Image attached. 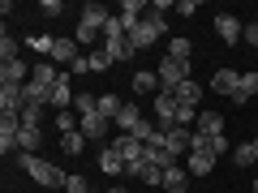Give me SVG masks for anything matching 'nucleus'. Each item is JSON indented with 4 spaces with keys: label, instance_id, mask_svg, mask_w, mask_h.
I'll return each instance as SVG.
<instances>
[{
    "label": "nucleus",
    "instance_id": "nucleus-16",
    "mask_svg": "<svg viewBox=\"0 0 258 193\" xmlns=\"http://www.w3.org/2000/svg\"><path fill=\"white\" fill-rule=\"evenodd\" d=\"M108 18H112V13L103 9L99 0H91V5H82V18H78V22H82V26H95V30H103V26H108Z\"/></svg>",
    "mask_w": 258,
    "mask_h": 193
},
{
    "label": "nucleus",
    "instance_id": "nucleus-37",
    "mask_svg": "<svg viewBox=\"0 0 258 193\" xmlns=\"http://www.w3.org/2000/svg\"><path fill=\"white\" fill-rule=\"evenodd\" d=\"M176 13H181V18H194V13H198V0H176Z\"/></svg>",
    "mask_w": 258,
    "mask_h": 193
},
{
    "label": "nucleus",
    "instance_id": "nucleus-34",
    "mask_svg": "<svg viewBox=\"0 0 258 193\" xmlns=\"http://www.w3.org/2000/svg\"><path fill=\"white\" fill-rule=\"evenodd\" d=\"M64 193H91V184H86V176H69V180H64Z\"/></svg>",
    "mask_w": 258,
    "mask_h": 193
},
{
    "label": "nucleus",
    "instance_id": "nucleus-1",
    "mask_svg": "<svg viewBox=\"0 0 258 193\" xmlns=\"http://www.w3.org/2000/svg\"><path fill=\"white\" fill-rule=\"evenodd\" d=\"M18 163L26 167V176L35 184H43V189H64V180H69L56 163H47V159H39V155H18Z\"/></svg>",
    "mask_w": 258,
    "mask_h": 193
},
{
    "label": "nucleus",
    "instance_id": "nucleus-25",
    "mask_svg": "<svg viewBox=\"0 0 258 193\" xmlns=\"http://www.w3.org/2000/svg\"><path fill=\"white\" fill-rule=\"evenodd\" d=\"M60 150H64V155H82V150H86L82 129H74V133H60Z\"/></svg>",
    "mask_w": 258,
    "mask_h": 193
},
{
    "label": "nucleus",
    "instance_id": "nucleus-3",
    "mask_svg": "<svg viewBox=\"0 0 258 193\" xmlns=\"http://www.w3.org/2000/svg\"><path fill=\"white\" fill-rule=\"evenodd\" d=\"M155 73H159V82H164V90H176V86L189 82V60H172V56H164Z\"/></svg>",
    "mask_w": 258,
    "mask_h": 193
},
{
    "label": "nucleus",
    "instance_id": "nucleus-42",
    "mask_svg": "<svg viewBox=\"0 0 258 193\" xmlns=\"http://www.w3.org/2000/svg\"><path fill=\"white\" fill-rule=\"evenodd\" d=\"M254 176H258V172H254Z\"/></svg>",
    "mask_w": 258,
    "mask_h": 193
},
{
    "label": "nucleus",
    "instance_id": "nucleus-40",
    "mask_svg": "<svg viewBox=\"0 0 258 193\" xmlns=\"http://www.w3.org/2000/svg\"><path fill=\"white\" fill-rule=\"evenodd\" d=\"M108 193H129V189H116V184H112V189H108Z\"/></svg>",
    "mask_w": 258,
    "mask_h": 193
},
{
    "label": "nucleus",
    "instance_id": "nucleus-7",
    "mask_svg": "<svg viewBox=\"0 0 258 193\" xmlns=\"http://www.w3.org/2000/svg\"><path fill=\"white\" fill-rule=\"evenodd\" d=\"M241 30H245V22H237L232 13H215V35H220L228 47L241 43Z\"/></svg>",
    "mask_w": 258,
    "mask_h": 193
},
{
    "label": "nucleus",
    "instance_id": "nucleus-10",
    "mask_svg": "<svg viewBox=\"0 0 258 193\" xmlns=\"http://www.w3.org/2000/svg\"><path fill=\"white\" fill-rule=\"evenodd\" d=\"M108 125L112 120H103V116H78V129H82L86 142H103L108 138Z\"/></svg>",
    "mask_w": 258,
    "mask_h": 193
},
{
    "label": "nucleus",
    "instance_id": "nucleus-4",
    "mask_svg": "<svg viewBox=\"0 0 258 193\" xmlns=\"http://www.w3.org/2000/svg\"><path fill=\"white\" fill-rule=\"evenodd\" d=\"M112 150L125 159V167L138 163V159H147V142H138L134 133H116V138H112Z\"/></svg>",
    "mask_w": 258,
    "mask_h": 193
},
{
    "label": "nucleus",
    "instance_id": "nucleus-18",
    "mask_svg": "<svg viewBox=\"0 0 258 193\" xmlns=\"http://www.w3.org/2000/svg\"><path fill=\"white\" fill-rule=\"evenodd\" d=\"M78 60V39H56V47H52V64H69Z\"/></svg>",
    "mask_w": 258,
    "mask_h": 193
},
{
    "label": "nucleus",
    "instance_id": "nucleus-31",
    "mask_svg": "<svg viewBox=\"0 0 258 193\" xmlns=\"http://www.w3.org/2000/svg\"><path fill=\"white\" fill-rule=\"evenodd\" d=\"M116 39H125V26H120V18L112 13V18H108V26H103V47H108V43H116Z\"/></svg>",
    "mask_w": 258,
    "mask_h": 193
},
{
    "label": "nucleus",
    "instance_id": "nucleus-30",
    "mask_svg": "<svg viewBox=\"0 0 258 193\" xmlns=\"http://www.w3.org/2000/svg\"><path fill=\"white\" fill-rule=\"evenodd\" d=\"M86 60H91V73H103V69H112V56H108V47H95V52L86 56Z\"/></svg>",
    "mask_w": 258,
    "mask_h": 193
},
{
    "label": "nucleus",
    "instance_id": "nucleus-35",
    "mask_svg": "<svg viewBox=\"0 0 258 193\" xmlns=\"http://www.w3.org/2000/svg\"><path fill=\"white\" fill-rule=\"evenodd\" d=\"M241 43L258 47V22H245V30H241Z\"/></svg>",
    "mask_w": 258,
    "mask_h": 193
},
{
    "label": "nucleus",
    "instance_id": "nucleus-27",
    "mask_svg": "<svg viewBox=\"0 0 258 193\" xmlns=\"http://www.w3.org/2000/svg\"><path fill=\"white\" fill-rule=\"evenodd\" d=\"M120 108H125V103H120L116 94H99V116H103V120H116Z\"/></svg>",
    "mask_w": 258,
    "mask_h": 193
},
{
    "label": "nucleus",
    "instance_id": "nucleus-17",
    "mask_svg": "<svg viewBox=\"0 0 258 193\" xmlns=\"http://www.w3.org/2000/svg\"><path fill=\"white\" fill-rule=\"evenodd\" d=\"M164 138H168V150H172L176 159L189 155V146H194V133H189V129H168Z\"/></svg>",
    "mask_w": 258,
    "mask_h": 193
},
{
    "label": "nucleus",
    "instance_id": "nucleus-2",
    "mask_svg": "<svg viewBox=\"0 0 258 193\" xmlns=\"http://www.w3.org/2000/svg\"><path fill=\"white\" fill-rule=\"evenodd\" d=\"M164 30H168V22H164V13H155V9H147V18H142V26L138 30H129V43H134V52H142V47H151L155 39H164Z\"/></svg>",
    "mask_w": 258,
    "mask_h": 193
},
{
    "label": "nucleus",
    "instance_id": "nucleus-38",
    "mask_svg": "<svg viewBox=\"0 0 258 193\" xmlns=\"http://www.w3.org/2000/svg\"><path fill=\"white\" fill-rule=\"evenodd\" d=\"M69 73H74V77H78V73H91V60H86V56H78V60L69 64Z\"/></svg>",
    "mask_w": 258,
    "mask_h": 193
},
{
    "label": "nucleus",
    "instance_id": "nucleus-14",
    "mask_svg": "<svg viewBox=\"0 0 258 193\" xmlns=\"http://www.w3.org/2000/svg\"><path fill=\"white\" fill-rule=\"evenodd\" d=\"M164 189H168V193H189V167L172 163V167L164 172Z\"/></svg>",
    "mask_w": 258,
    "mask_h": 193
},
{
    "label": "nucleus",
    "instance_id": "nucleus-13",
    "mask_svg": "<svg viewBox=\"0 0 258 193\" xmlns=\"http://www.w3.org/2000/svg\"><path fill=\"white\" fill-rule=\"evenodd\" d=\"M172 94H176V103H181V108H198V103H203V94H207V86L189 77V82H185V86H176Z\"/></svg>",
    "mask_w": 258,
    "mask_h": 193
},
{
    "label": "nucleus",
    "instance_id": "nucleus-6",
    "mask_svg": "<svg viewBox=\"0 0 258 193\" xmlns=\"http://www.w3.org/2000/svg\"><path fill=\"white\" fill-rule=\"evenodd\" d=\"M69 103H74V73H60V82H56L52 94H47V108L69 112Z\"/></svg>",
    "mask_w": 258,
    "mask_h": 193
},
{
    "label": "nucleus",
    "instance_id": "nucleus-28",
    "mask_svg": "<svg viewBox=\"0 0 258 193\" xmlns=\"http://www.w3.org/2000/svg\"><path fill=\"white\" fill-rule=\"evenodd\" d=\"M189 52H194V43H189V39H181V35H176V39H168V56H172V60H189Z\"/></svg>",
    "mask_w": 258,
    "mask_h": 193
},
{
    "label": "nucleus",
    "instance_id": "nucleus-15",
    "mask_svg": "<svg viewBox=\"0 0 258 193\" xmlns=\"http://www.w3.org/2000/svg\"><path fill=\"white\" fill-rule=\"evenodd\" d=\"M185 167H189V176H211V167H215V155H211V150H189Z\"/></svg>",
    "mask_w": 258,
    "mask_h": 193
},
{
    "label": "nucleus",
    "instance_id": "nucleus-9",
    "mask_svg": "<svg viewBox=\"0 0 258 193\" xmlns=\"http://www.w3.org/2000/svg\"><path fill=\"white\" fill-rule=\"evenodd\" d=\"M43 146V125H22L18 133V155H35Z\"/></svg>",
    "mask_w": 258,
    "mask_h": 193
},
{
    "label": "nucleus",
    "instance_id": "nucleus-24",
    "mask_svg": "<svg viewBox=\"0 0 258 193\" xmlns=\"http://www.w3.org/2000/svg\"><path fill=\"white\" fill-rule=\"evenodd\" d=\"M99 167H103V172H108V176H125V159H120L116 155V150H103V155H99Z\"/></svg>",
    "mask_w": 258,
    "mask_h": 193
},
{
    "label": "nucleus",
    "instance_id": "nucleus-39",
    "mask_svg": "<svg viewBox=\"0 0 258 193\" xmlns=\"http://www.w3.org/2000/svg\"><path fill=\"white\" fill-rule=\"evenodd\" d=\"M224 150H232V146H228V138H211V155H215V159H220V155H224Z\"/></svg>",
    "mask_w": 258,
    "mask_h": 193
},
{
    "label": "nucleus",
    "instance_id": "nucleus-22",
    "mask_svg": "<svg viewBox=\"0 0 258 193\" xmlns=\"http://www.w3.org/2000/svg\"><path fill=\"white\" fill-rule=\"evenodd\" d=\"M9 60H22V43L9 35V26H5V35H0V64H9Z\"/></svg>",
    "mask_w": 258,
    "mask_h": 193
},
{
    "label": "nucleus",
    "instance_id": "nucleus-43",
    "mask_svg": "<svg viewBox=\"0 0 258 193\" xmlns=\"http://www.w3.org/2000/svg\"><path fill=\"white\" fill-rule=\"evenodd\" d=\"M189 193H194V189H189Z\"/></svg>",
    "mask_w": 258,
    "mask_h": 193
},
{
    "label": "nucleus",
    "instance_id": "nucleus-21",
    "mask_svg": "<svg viewBox=\"0 0 258 193\" xmlns=\"http://www.w3.org/2000/svg\"><path fill=\"white\" fill-rule=\"evenodd\" d=\"M254 94H258V73H241L237 90H232V103H249Z\"/></svg>",
    "mask_w": 258,
    "mask_h": 193
},
{
    "label": "nucleus",
    "instance_id": "nucleus-8",
    "mask_svg": "<svg viewBox=\"0 0 258 193\" xmlns=\"http://www.w3.org/2000/svg\"><path fill=\"white\" fill-rule=\"evenodd\" d=\"M194 138H224V116L220 112H198V125H194Z\"/></svg>",
    "mask_w": 258,
    "mask_h": 193
},
{
    "label": "nucleus",
    "instance_id": "nucleus-5",
    "mask_svg": "<svg viewBox=\"0 0 258 193\" xmlns=\"http://www.w3.org/2000/svg\"><path fill=\"white\" fill-rule=\"evenodd\" d=\"M129 86H134V94H138V99H155V94H164V82H159V73L155 69H138V73L129 77Z\"/></svg>",
    "mask_w": 258,
    "mask_h": 193
},
{
    "label": "nucleus",
    "instance_id": "nucleus-33",
    "mask_svg": "<svg viewBox=\"0 0 258 193\" xmlns=\"http://www.w3.org/2000/svg\"><path fill=\"white\" fill-rule=\"evenodd\" d=\"M56 129H60V133H74V129H78V116H74V112H56Z\"/></svg>",
    "mask_w": 258,
    "mask_h": 193
},
{
    "label": "nucleus",
    "instance_id": "nucleus-11",
    "mask_svg": "<svg viewBox=\"0 0 258 193\" xmlns=\"http://www.w3.org/2000/svg\"><path fill=\"white\" fill-rule=\"evenodd\" d=\"M237 82H241L237 69H215V73H211V90H215V94H224V99H232Z\"/></svg>",
    "mask_w": 258,
    "mask_h": 193
},
{
    "label": "nucleus",
    "instance_id": "nucleus-36",
    "mask_svg": "<svg viewBox=\"0 0 258 193\" xmlns=\"http://www.w3.org/2000/svg\"><path fill=\"white\" fill-rule=\"evenodd\" d=\"M39 9H43V18H60V13H64V5H60V0H43Z\"/></svg>",
    "mask_w": 258,
    "mask_h": 193
},
{
    "label": "nucleus",
    "instance_id": "nucleus-29",
    "mask_svg": "<svg viewBox=\"0 0 258 193\" xmlns=\"http://www.w3.org/2000/svg\"><path fill=\"white\" fill-rule=\"evenodd\" d=\"M22 125H43V103H22Z\"/></svg>",
    "mask_w": 258,
    "mask_h": 193
},
{
    "label": "nucleus",
    "instance_id": "nucleus-26",
    "mask_svg": "<svg viewBox=\"0 0 258 193\" xmlns=\"http://www.w3.org/2000/svg\"><path fill=\"white\" fill-rule=\"evenodd\" d=\"M108 56H112V64H120V60H134V43H129V39H116V43H108Z\"/></svg>",
    "mask_w": 258,
    "mask_h": 193
},
{
    "label": "nucleus",
    "instance_id": "nucleus-19",
    "mask_svg": "<svg viewBox=\"0 0 258 193\" xmlns=\"http://www.w3.org/2000/svg\"><path fill=\"white\" fill-rule=\"evenodd\" d=\"M142 120H147V116H142L138 103H125V108H120V116H116V129H120V133H134Z\"/></svg>",
    "mask_w": 258,
    "mask_h": 193
},
{
    "label": "nucleus",
    "instance_id": "nucleus-41",
    "mask_svg": "<svg viewBox=\"0 0 258 193\" xmlns=\"http://www.w3.org/2000/svg\"><path fill=\"white\" fill-rule=\"evenodd\" d=\"M249 189H254V193H258V176H254V184H249Z\"/></svg>",
    "mask_w": 258,
    "mask_h": 193
},
{
    "label": "nucleus",
    "instance_id": "nucleus-32",
    "mask_svg": "<svg viewBox=\"0 0 258 193\" xmlns=\"http://www.w3.org/2000/svg\"><path fill=\"white\" fill-rule=\"evenodd\" d=\"M142 180H147V184H159V189H164V167H155V163H147V159H142Z\"/></svg>",
    "mask_w": 258,
    "mask_h": 193
},
{
    "label": "nucleus",
    "instance_id": "nucleus-12",
    "mask_svg": "<svg viewBox=\"0 0 258 193\" xmlns=\"http://www.w3.org/2000/svg\"><path fill=\"white\" fill-rule=\"evenodd\" d=\"M30 82V69L22 60H9V64H0V86H26Z\"/></svg>",
    "mask_w": 258,
    "mask_h": 193
},
{
    "label": "nucleus",
    "instance_id": "nucleus-20",
    "mask_svg": "<svg viewBox=\"0 0 258 193\" xmlns=\"http://www.w3.org/2000/svg\"><path fill=\"white\" fill-rule=\"evenodd\" d=\"M232 163H237V167H258V138L254 142H241V146L232 150Z\"/></svg>",
    "mask_w": 258,
    "mask_h": 193
},
{
    "label": "nucleus",
    "instance_id": "nucleus-23",
    "mask_svg": "<svg viewBox=\"0 0 258 193\" xmlns=\"http://www.w3.org/2000/svg\"><path fill=\"white\" fill-rule=\"evenodd\" d=\"M26 47H30V52H39V60H52L56 39H52V35H30V39H26Z\"/></svg>",
    "mask_w": 258,
    "mask_h": 193
}]
</instances>
